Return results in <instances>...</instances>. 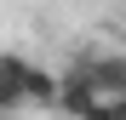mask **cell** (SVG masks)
<instances>
[{
    "instance_id": "6da1fadb",
    "label": "cell",
    "mask_w": 126,
    "mask_h": 120,
    "mask_svg": "<svg viewBox=\"0 0 126 120\" xmlns=\"http://www.w3.org/2000/svg\"><path fill=\"white\" fill-rule=\"evenodd\" d=\"M57 109H63V120H86V114L97 109V86H92L86 63L63 69V86H57Z\"/></svg>"
},
{
    "instance_id": "7a4b0ae2",
    "label": "cell",
    "mask_w": 126,
    "mask_h": 120,
    "mask_svg": "<svg viewBox=\"0 0 126 120\" xmlns=\"http://www.w3.org/2000/svg\"><path fill=\"white\" fill-rule=\"evenodd\" d=\"M29 109V57L0 52V114H23Z\"/></svg>"
},
{
    "instance_id": "3957f363",
    "label": "cell",
    "mask_w": 126,
    "mask_h": 120,
    "mask_svg": "<svg viewBox=\"0 0 126 120\" xmlns=\"http://www.w3.org/2000/svg\"><path fill=\"white\" fill-rule=\"evenodd\" d=\"M86 74H92V86H97V103H103V97H126V57L120 52L86 57Z\"/></svg>"
},
{
    "instance_id": "277c9868",
    "label": "cell",
    "mask_w": 126,
    "mask_h": 120,
    "mask_svg": "<svg viewBox=\"0 0 126 120\" xmlns=\"http://www.w3.org/2000/svg\"><path fill=\"white\" fill-rule=\"evenodd\" d=\"M57 86H63V74L29 63V109H57Z\"/></svg>"
},
{
    "instance_id": "5b68a950",
    "label": "cell",
    "mask_w": 126,
    "mask_h": 120,
    "mask_svg": "<svg viewBox=\"0 0 126 120\" xmlns=\"http://www.w3.org/2000/svg\"><path fill=\"white\" fill-rule=\"evenodd\" d=\"M86 120H126V97H103V103H97Z\"/></svg>"
},
{
    "instance_id": "8992f818",
    "label": "cell",
    "mask_w": 126,
    "mask_h": 120,
    "mask_svg": "<svg viewBox=\"0 0 126 120\" xmlns=\"http://www.w3.org/2000/svg\"><path fill=\"white\" fill-rule=\"evenodd\" d=\"M0 120H17V114H0Z\"/></svg>"
}]
</instances>
